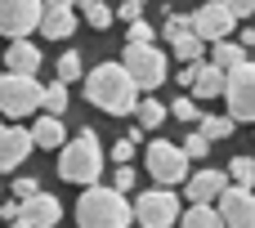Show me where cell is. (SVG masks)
<instances>
[{
    "instance_id": "cell-42",
    "label": "cell",
    "mask_w": 255,
    "mask_h": 228,
    "mask_svg": "<svg viewBox=\"0 0 255 228\" xmlns=\"http://www.w3.org/2000/svg\"><path fill=\"white\" fill-rule=\"evenodd\" d=\"M72 4H81V0H72Z\"/></svg>"
},
{
    "instance_id": "cell-34",
    "label": "cell",
    "mask_w": 255,
    "mask_h": 228,
    "mask_svg": "<svg viewBox=\"0 0 255 228\" xmlns=\"http://www.w3.org/2000/svg\"><path fill=\"white\" fill-rule=\"evenodd\" d=\"M112 188H117V193L134 188V170H130V166H117V175H112Z\"/></svg>"
},
{
    "instance_id": "cell-28",
    "label": "cell",
    "mask_w": 255,
    "mask_h": 228,
    "mask_svg": "<svg viewBox=\"0 0 255 228\" xmlns=\"http://www.w3.org/2000/svg\"><path fill=\"white\" fill-rule=\"evenodd\" d=\"M58 81H63V85L81 81V54H76V49H67V54L58 58Z\"/></svg>"
},
{
    "instance_id": "cell-13",
    "label": "cell",
    "mask_w": 255,
    "mask_h": 228,
    "mask_svg": "<svg viewBox=\"0 0 255 228\" xmlns=\"http://www.w3.org/2000/svg\"><path fill=\"white\" fill-rule=\"evenodd\" d=\"M72 31H76V4L72 0H45V9H40V36L67 40Z\"/></svg>"
},
{
    "instance_id": "cell-40",
    "label": "cell",
    "mask_w": 255,
    "mask_h": 228,
    "mask_svg": "<svg viewBox=\"0 0 255 228\" xmlns=\"http://www.w3.org/2000/svg\"><path fill=\"white\" fill-rule=\"evenodd\" d=\"M9 228H27V224H22V220H18V224H9Z\"/></svg>"
},
{
    "instance_id": "cell-32",
    "label": "cell",
    "mask_w": 255,
    "mask_h": 228,
    "mask_svg": "<svg viewBox=\"0 0 255 228\" xmlns=\"http://www.w3.org/2000/svg\"><path fill=\"white\" fill-rule=\"evenodd\" d=\"M108 157H112V161H117V166H130V157H134V143H130V139H117V143H112V152H108Z\"/></svg>"
},
{
    "instance_id": "cell-1",
    "label": "cell",
    "mask_w": 255,
    "mask_h": 228,
    "mask_svg": "<svg viewBox=\"0 0 255 228\" xmlns=\"http://www.w3.org/2000/svg\"><path fill=\"white\" fill-rule=\"evenodd\" d=\"M85 99L99 112H108V116H130L139 108V85H134V76L121 63H99L85 76Z\"/></svg>"
},
{
    "instance_id": "cell-17",
    "label": "cell",
    "mask_w": 255,
    "mask_h": 228,
    "mask_svg": "<svg viewBox=\"0 0 255 228\" xmlns=\"http://www.w3.org/2000/svg\"><path fill=\"white\" fill-rule=\"evenodd\" d=\"M31 143L36 148H63L67 143V130H63V116H36V125H31Z\"/></svg>"
},
{
    "instance_id": "cell-33",
    "label": "cell",
    "mask_w": 255,
    "mask_h": 228,
    "mask_svg": "<svg viewBox=\"0 0 255 228\" xmlns=\"http://www.w3.org/2000/svg\"><path fill=\"white\" fill-rule=\"evenodd\" d=\"M117 18H126V22L143 18V0H121V4H117Z\"/></svg>"
},
{
    "instance_id": "cell-31",
    "label": "cell",
    "mask_w": 255,
    "mask_h": 228,
    "mask_svg": "<svg viewBox=\"0 0 255 228\" xmlns=\"http://www.w3.org/2000/svg\"><path fill=\"white\" fill-rule=\"evenodd\" d=\"M170 116H179V121H197V116H202V112H197V99H193V94H188V99H175V103H170Z\"/></svg>"
},
{
    "instance_id": "cell-15",
    "label": "cell",
    "mask_w": 255,
    "mask_h": 228,
    "mask_svg": "<svg viewBox=\"0 0 255 228\" xmlns=\"http://www.w3.org/2000/svg\"><path fill=\"white\" fill-rule=\"evenodd\" d=\"M27 228H58L63 220V202L54 197V193H36V197H27L22 202V215H18Z\"/></svg>"
},
{
    "instance_id": "cell-24",
    "label": "cell",
    "mask_w": 255,
    "mask_h": 228,
    "mask_svg": "<svg viewBox=\"0 0 255 228\" xmlns=\"http://www.w3.org/2000/svg\"><path fill=\"white\" fill-rule=\"evenodd\" d=\"M40 108H45L49 116H63V112H67V85H63V81L45 85V99H40Z\"/></svg>"
},
{
    "instance_id": "cell-21",
    "label": "cell",
    "mask_w": 255,
    "mask_h": 228,
    "mask_svg": "<svg viewBox=\"0 0 255 228\" xmlns=\"http://www.w3.org/2000/svg\"><path fill=\"white\" fill-rule=\"evenodd\" d=\"M179 228H224V220H220L215 206H188L184 220H179Z\"/></svg>"
},
{
    "instance_id": "cell-5",
    "label": "cell",
    "mask_w": 255,
    "mask_h": 228,
    "mask_svg": "<svg viewBox=\"0 0 255 228\" xmlns=\"http://www.w3.org/2000/svg\"><path fill=\"white\" fill-rule=\"evenodd\" d=\"M121 67L134 76V85L139 90H157V85H166V54L157 49V45H126V54H121Z\"/></svg>"
},
{
    "instance_id": "cell-35",
    "label": "cell",
    "mask_w": 255,
    "mask_h": 228,
    "mask_svg": "<svg viewBox=\"0 0 255 228\" xmlns=\"http://www.w3.org/2000/svg\"><path fill=\"white\" fill-rule=\"evenodd\" d=\"M36 193H40V179H18V184H13V197H18V202H27V197H36Z\"/></svg>"
},
{
    "instance_id": "cell-11",
    "label": "cell",
    "mask_w": 255,
    "mask_h": 228,
    "mask_svg": "<svg viewBox=\"0 0 255 228\" xmlns=\"http://www.w3.org/2000/svg\"><path fill=\"white\" fill-rule=\"evenodd\" d=\"M215 211H220L224 228H255V193L242 188V184H229L220 193V206Z\"/></svg>"
},
{
    "instance_id": "cell-14",
    "label": "cell",
    "mask_w": 255,
    "mask_h": 228,
    "mask_svg": "<svg viewBox=\"0 0 255 228\" xmlns=\"http://www.w3.org/2000/svg\"><path fill=\"white\" fill-rule=\"evenodd\" d=\"M31 130H18V125H0V175L18 170L27 157H31Z\"/></svg>"
},
{
    "instance_id": "cell-10",
    "label": "cell",
    "mask_w": 255,
    "mask_h": 228,
    "mask_svg": "<svg viewBox=\"0 0 255 228\" xmlns=\"http://www.w3.org/2000/svg\"><path fill=\"white\" fill-rule=\"evenodd\" d=\"M233 27H238V18H233V9H229L224 0H211V4H202V9H193V31H197L206 45L229 40Z\"/></svg>"
},
{
    "instance_id": "cell-37",
    "label": "cell",
    "mask_w": 255,
    "mask_h": 228,
    "mask_svg": "<svg viewBox=\"0 0 255 228\" xmlns=\"http://www.w3.org/2000/svg\"><path fill=\"white\" fill-rule=\"evenodd\" d=\"M197 72H202V63H184V67H179V85H188V90H193Z\"/></svg>"
},
{
    "instance_id": "cell-18",
    "label": "cell",
    "mask_w": 255,
    "mask_h": 228,
    "mask_svg": "<svg viewBox=\"0 0 255 228\" xmlns=\"http://www.w3.org/2000/svg\"><path fill=\"white\" fill-rule=\"evenodd\" d=\"M224 85H229V72H220L215 63H202V72L193 81V99H220Z\"/></svg>"
},
{
    "instance_id": "cell-7",
    "label": "cell",
    "mask_w": 255,
    "mask_h": 228,
    "mask_svg": "<svg viewBox=\"0 0 255 228\" xmlns=\"http://www.w3.org/2000/svg\"><path fill=\"white\" fill-rule=\"evenodd\" d=\"M224 99H229V116H233V121L255 125V63H251V58H247L242 67H233V72H229Z\"/></svg>"
},
{
    "instance_id": "cell-26",
    "label": "cell",
    "mask_w": 255,
    "mask_h": 228,
    "mask_svg": "<svg viewBox=\"0 0 255 228\" xmlns=\"http://www.w3.org/2000/svg\"><path fill=\"white\" fill-rule=\"evenodd\" d=\"M229 179L242 184V188H255V157H233L229 161Z\"/></svg>"
},
{
    "instance_id": "cell-19",
    "label": "cell",
    "mask_w": 255,
    "mask_h": 228,
    "mask_svg": "<svg viewBox=\"0 0 255 228\" xmlns=\"http://www.w3.org/2000/svg\"><path fill=\"white\" fill-rule=\"evenodd\" d=\"M251 54H247V45H238V40H215L211 45V63L220 67V72H233V67H242Z\"/></svg>"
},
{
    "instance_id": "cell-12",
    "label": "cell",
    "mask_w": 255,
    "mask_h": 228,
    "mask_svg": "<svg viewBox=\"0 0 255 228\" xmlns=\"http://www.w3.org/2000/svg\"><path fill=\"white\" fill-rule=\"evenodd\" d=\"M184 184H188L184 193H188V202H193V206H215V202H220V193H224L233 179H229V170H197V175H188Z\"/></svg>"
},
{
    "instance_id": "cell-39",
    "label": "cell",
    "mask_w": 255,
    "mask_h": 228,
    "mask_svg": "<svg viewBox=\"0 0 255 228\" xmlns=\"http://www.w3.org/2000/svg\"><path fill=\"white\" fill-rule=\"evenodd\" d=\"M238 45H247V54L255 49V27H242V36H238Z\"/></svg>"
},
{
    "instance_id": "cell-4",
    "label": "cell",
    "mask_w": 255,
    "mask_h": 228,
    "mask_svg": "<svg viewBox=\"0 0 255 228\" xmlns=\"http://www.w3.org/2000/svg\"><path fill=\"white\" fill-rule=\"evenodd\" d=\"M40 99H45V85L36 76H22V72L0 76V116H31Z\"/></svg>"
},
{
    "instance_id": "cell-41",
    "label": "cell",
    "mask_w": 255,
    "mask_h": 228,
    "mask_svg": "<svg viewBox=\"0 0 255 228\" xmlns=\"http://www.w3.org/2000/svg\"><path fill=\"white\" fill-rule=\"evenodd\" d=\"M251 63H255V49H251Z\"/></svg>"
},
{
    "instance_id": "cell-27",
    "label": "cell",
    "mask_w": 255,
    "mask_h": 228,
    "mask_svg": "<svg viewBox=\"0 0 255 228\" xmlns=\"http://www.w3.org/2000/svg\"><path fill=\"white\" fill-rule=\"evenodd\" d=\"M184 31H193V13H170V18H166V27H161L166 45H170V40H179Z\"/></svg>"
},
{
    "instance_id": "cell-30",
    "label": "cell",
    "mask_w": 255,
    "mask_h": 228,
    "mask_svg": "<svg viewBox=\"0 0 255 228\" xmlns=\"http://www.w3.org/2000/svg\"><path fill=\"white\" fill-rule=\"evenodd\" d=\"M179 148H184V157H188V161H202V157L211 152V139H206V134L197 130V134H188V139H184Z\"/></svg>"
},
{
    "instance_id": "cell-36",
    "label": "cell",
    "mask_w": 255,
    "mask_h": 228,
    "mask_svg": "<svg viewBox=\"0 0 255 228\" xmlns=\"http://www.w3.org/2000/svg\"><path fill=\"white\" fill-rule=\"evenodd\" d=\"M224 4L233 9V18H238V22H242V18H251V13H255V0H224Z\"/></svg>"
},
{
    "instance_id": "cell-6",
    "label": "cell",
    "mask_w": 255,
    "mask_h": 228,
    "mask_svg": "<svg viewBox=\"0 0 255 228\" xmlns=\"http://www.w3.org/2000/svg\"><path fill=\"white\" fill-rule=\"evenodd\" d=\"M143 166H148V175H152L157 184H166V188L188 179V157H184V148H179V143H170V139H152V143H148Z\"/></svg>"
},
{
    "instance_id": "cell-25",
    "label": "cell",
    "mask_w": 255,
    "mask_h": 228,
    "mask_svg": "<svg viewBox=\"0 0 255 228\" xmlns=\"http://www.w3.org/2000/svg\"><path fill=\"white\" fill-rule=\"evenodd\" d=\"M238 130V121L233 116H202V134L211 139V143H220V139H229Z\"/></svg>"
},
{
    "instance_id": "cell-29",
    "label": "cell",
    "mask_w": 255,
    "mask_h": 228,
    "mask_svg": "<svg viewBox=\"0 0 255 228\" xmlns=\"http://www.w3.org/2000/svg\"><path fill=\"white\" fill-rule=\"evenodd\" d=\"M152 27L143 22V18H134V22H126V45H152Z\"/></svg>"
},
{
    "instance_id": "cell-23",
    "label": "cell",
    "mask_w": 255,
    "mask_h": 228,
    "mask_svg": "<svg viewBox=\"0 0 255 228\" xmlns=\"http://www.w3.org/2000/svg\"><path fill=\"white\" fill-rule=\"evenodd\" d=\"M81 9H85V22H90V27H99V31H103V27H112V18H117V9H112L108 0H81Z\"/></svg>"
},
{
    "instance_id": "cell-9",
    "label": "cell",
    "mask_w": 255,
    "mask_h": 228,
    "mask_svg": "<svg viewBox=\"0 0 255 228\" xmlns=\"http://www.w3.org/2000/svg\"><path fill=\"white\" fill-rule=\"evenodd\" d=\"M40 9L45 0H0V36L22 40L40 27Z\"/></svg>"
},
{
    "instance_id": "cell-2",
    "label": "cell",
    "mask_w": 255,
    "mask_h": 228,
    "mask_svg": "<svg viewBox=\"0 0 255 228\" xmlns=\"http://www.w3.org/2000/svg\"><path fill=\"white\" fill-rule=\"evenodd\" d=\"M76 224L81 228H130L134 224V206L126 202V193H117L112 184L99 188L90 184L76 202Z\"/></svg>"
},
{
    "instance_id": "cell-38",
    "label": "cell",
    "mask_w": 255,
    "mask_h": 228,
    "mask_svg": "<svg viewBox=\"0 0 255 228\" xmlns=\"http://www.w3.org/2000/svg\"><path fill=\"white\" fill-rule=\"evenodd\" d=\"M18 215H22V202H18V197L0 206V220H9V224H18Z\"/></svg>"
},
{
    "instance_id": "cell-16",
    "label": "cell",
    "mask_w": 255,
    "mask_h": 228,
    "mask_svg": "<svg viewBox=\"0 0 255 228\" xmlns=\"http://www.w3.org/2000/svg\"><path fill=\"white\" fill-rule=\"evenodd\" d=\"M4 72L36 76V72H40V45H31L27 36H22V40H13V45L4 49Z\"/></svg>"
},
{
    "instance_id": "cell-8",
    "label": "cell",
    "mask_w": 255,
    "mask_h": 228,
    "mask_svg": "<svg viewBox=\"0 0 255 228\" xmlns=\"http://www.w3.org/2000/svg\"><path fill=\"white\" fill-rule=\"evenodd\" d=\"M134 224H143V228L179 224V197H175L170 188H148V193H139V202H134Z\"/></svg>"
},
{
    "instance_id": "cell-3",
    "label": "cell",
    "mask_w": 255,
    "mask_h": 228,
    "mask_svg": "<svg viewBox=\"0 0 255 228\" xmlns=\"http://www.w3.org/2000/svg\"><path fill=\"white\" fill-rule=\"evenodd\" d=\"M99 175H103V148H99V134L94 130H81L72 143H63V152H58V179H67V184H99Z\"/></svg>"
},
{
    "instance_id": "cell-22",
    "label": "cell",
    "mask_w": 255,
    "mask_h": 228,
    "mask_svg": "<svg viewBox=\"0 0 255 228\" xmlns=\"http://www.w3.org/2000/svg\"><path fill=\"white\" fill-rule=\"evenodd\" d=\"M134 116H139V125H143V130H157V125H161V121L170 116V108H166V103H157V99L148 94V99H143V103L134 108Z\"/></svg>"
},
{
    "instance_id": "cell-20",
    "label": "cell",
    "mask_w": 255,
    "mask_h": 228,
    "mask_svg": "<svg viewBox=\"0 0 255 228\" xmlns=\"http://www.w3.org/2000/svg\"><path fill=\"white\" fill-rule=\"evenodd\" d=\"M170 49H175V58H179V63H202V54H206V40H202L197 31H184L179 40H170Z\"/></svg>"
}]
</instances>
